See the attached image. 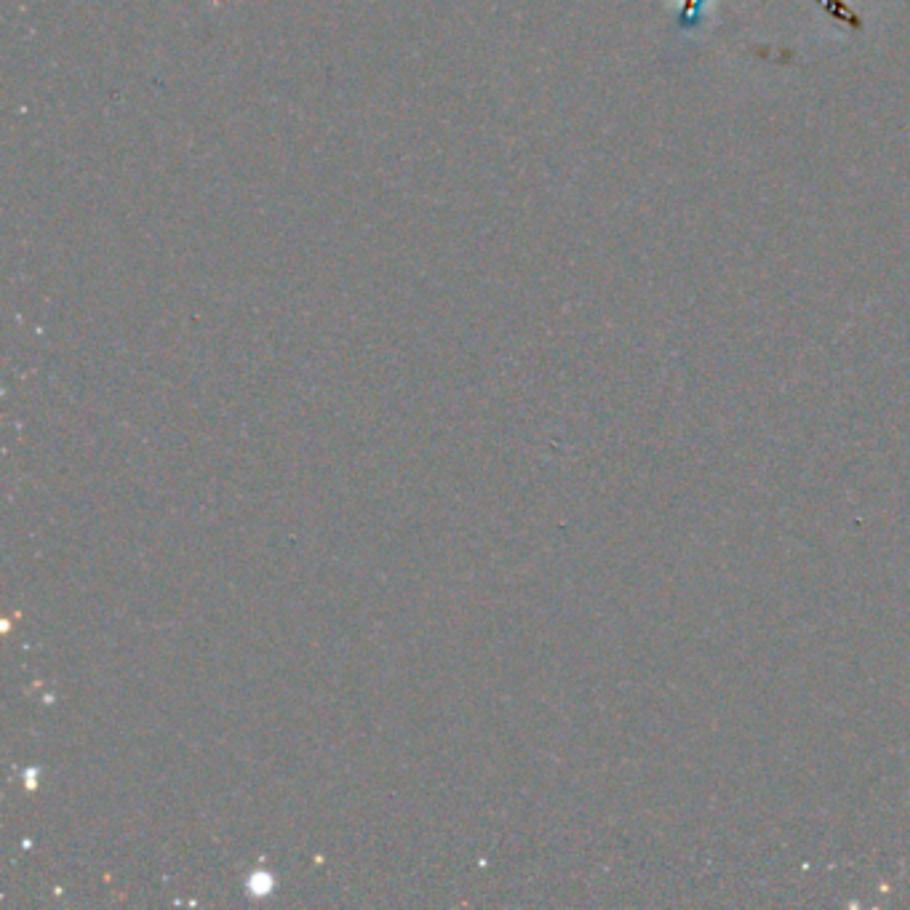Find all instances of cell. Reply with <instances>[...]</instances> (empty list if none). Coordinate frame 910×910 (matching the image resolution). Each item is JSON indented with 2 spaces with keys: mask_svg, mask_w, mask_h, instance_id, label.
Segmentation results:
<instances>
[{
  "mask_svg": "<svg viewBox=\"0 0 910 910\" xmlns=\"http://www.w3.org/2000/svg\"><path fill=\"white\" fill-rule=\"evenodd\" d=\"M702 6H705V0H684L681 17H678V27H681L684 33L697 30V25H700L702 19Z\"/></svg>",
  "mask_w": 910,
  "mask_h": 910,
  "instance_id": "cell-1",
  "label": "cell"
}]
</instances>
